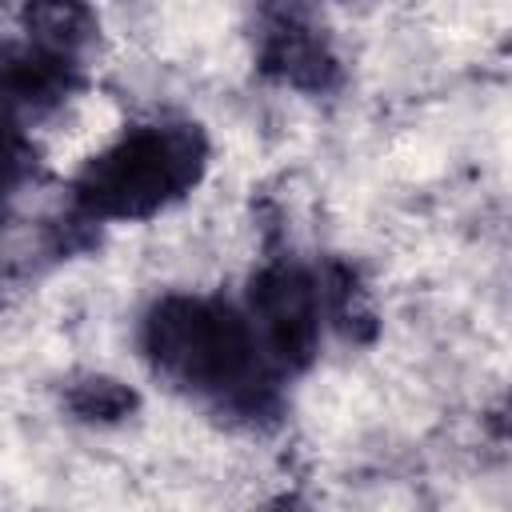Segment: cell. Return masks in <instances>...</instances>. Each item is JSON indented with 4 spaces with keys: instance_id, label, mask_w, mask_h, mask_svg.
<instances>
[{
    "instance_id": "2",
    "label": "cell",
    "mask_w": 512,
    "mask_h": 512,
    "mask_svg": "<svg viewBox=\"0 0 512 512\" xmlns=\"http://www.w3.org/2000/svg\"><path fill=\"white\" fill-rule=\"evenodd\" d=\"M204 168V140L188 124H148L116 140L80 176V204L100 220H136L184 196Z\"/></svg>"
},
{
    "instance_id": "5",
    "label": "cell",
    "mask_w": 512,
    "mask_h": 512,
    "mask_svg": "<svg viewBox=\"0 0 512 512\" xmlns=\"http://www.w3.org/2000/svg\"><path fill=\"white\" fill-rule=\"evenodd\" d=\"M268 60H272V68H280L296 84H320L324 72L332 68V56L316 40V32L312 28H300L296 20H284V24L272 28Z\"/></svg>"
},
{
    "instance_id": "3",
    "label": "cell",
    "mask_w": 512,
    "mask_h": 512,
    "mask_svg": "<svg viewBox=\"0 0 512 512\" xmlns=\"http://www.w3.org/2000/svg\"><path fill=\"white\" fill-rule=\"evenodd\" d=\"M252 336L280 364H304L320 336V288L300 268H268L252 284Z\"/></svg>"
},
{
    "instance_id": "1",
    "label": "cell",
    "mask_w": 512,
    "mask_h": 512,
    "mask_svg": "<svg viewBox=\"0 0 512 512\" xmlns=\"http://www.w3.org/2000/svg\"><path fill=\"white\" fill-rule=\"evenodd\" d=\"M144 344L152 364L196 392L252 404L264 384L260 344L252 324L216 300L196 296H168L148 312Z\"/></svg>"
},
{
    "instance_id": "6",
    "label": "cell",
    "mask_w": 512,
    "mask_h": 512,
    "mask_svg": "<svg viewBox=\"0 0 512 512\" xmlns=\"http://www.w3.org/2000/svg\"><path fill=\"white\" fill-rule=\"evenodd\" d=\"M20 176H24V144L12 128V120L0 116V196L8 188H16Z\"/></svg>"
},
{
    "instance_id": "4",
    "label": "cell",
    "mask_w": 512,
    "mask_h": 512,
    "mask_svg": "<svg viewBox=\"0 0 512 512\" xmlns=\"http://www.w3.org/2000/svg\"><path fill=\"white\" fill-rule=\"evenodd\" d=\"M72 84V48L52 40H28L0 52V116L44 112Z\"/></svg>"
}]
</instances>
